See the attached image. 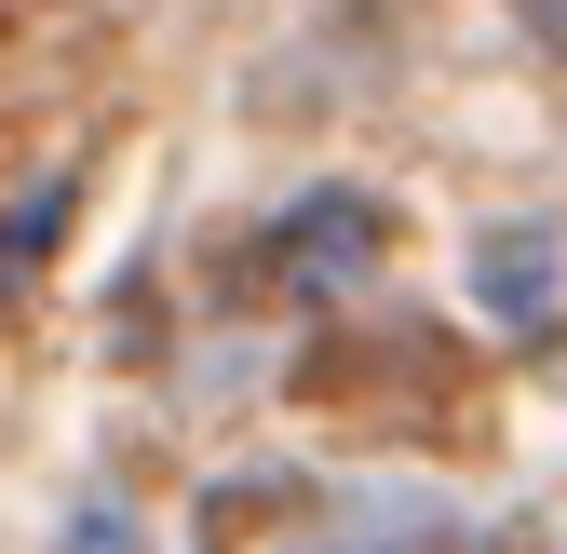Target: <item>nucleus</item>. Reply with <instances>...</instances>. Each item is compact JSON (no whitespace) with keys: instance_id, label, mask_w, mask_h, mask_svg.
Returning <instances> with one entry per match:
<instances>
[{"instance_id":"obj_1","label":"nucleus","mask_w":567,"mask_h":554,"mask_svg":"<svg viewBox=\"0 0 567 554\" xmlns=\"http://www.w3.org/2000/svg\"><path fill=\"white\" fill-rule=\"evenodd\" d=\"M68 554H135V541H122V514H82V527H68Z\"/></svg>"}]
</instances>
